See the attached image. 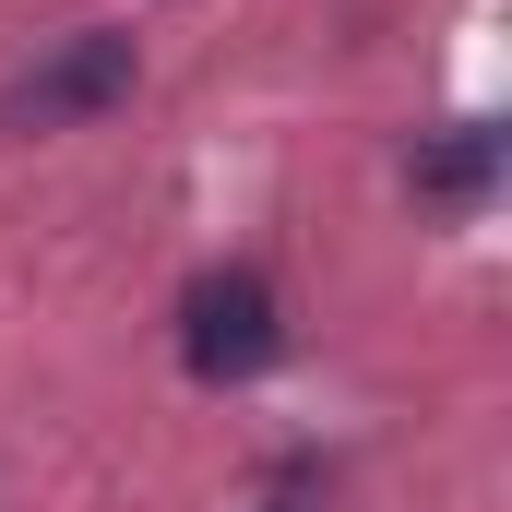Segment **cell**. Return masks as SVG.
Wrapping results in <instances>:
<instances>
[{"label": "cell", "mask_w": 512, "mask_h": 512, "mask_svg": "<svg viewBox=\"0 0 512 512\" xmlns=\"http://www.w3.org/2000/svg\"><path fill=\"white\" fill-rule=\"evenodd\" d=\"M274 358H286V322H274L262 274H203L179 298V370L191 382H262Z\"/></svg>", "instance_id": "obj_1"}, {"label": "cell", "mask_w": 512, "mask_h": 512, "mask_svg": "<svg viewBox=\"0 0 512 512\" xmlns=\"http://www.w3.org/2000/svg\"><path fill=\"white\" fill-rule=\"evenodd\" d=\"M120 96H131V36L84 24V36H60V48L0 96V131H72V120H96V108H120Z\"/></svg>", "instance_id": "obj_2"}, {"label": "cell", "mask_w": 512, "mask_h": 512, "mask_svg": "<svg viewBox=\"0 0 512 512\" xmlns=\"http://www.w3.org/2000/svg\"><path fill=\"white\" fill-rule=\"evenodd\" d=\"M489 167H501V131H453V143L417 155V191L429 203H465V191H489Z\"/></svg>", "instance_id": "obj_3"}]
</instances>
